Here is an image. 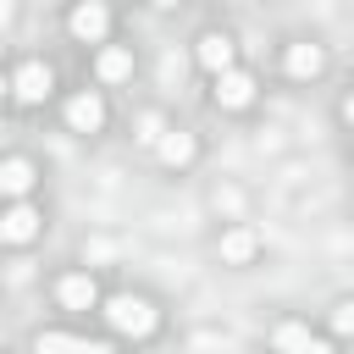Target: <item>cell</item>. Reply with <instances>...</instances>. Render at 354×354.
<instances>
[{"instance_id": "cell-5", "label": "cell", "mask_w": 354, "mask_h": 354, "mask_svg": "<svg viewBox=\"0 0 354 354\" xmlns=\"http://www.w3.org/2000/svg\"><path fill=\"white\" fill-rule=\"evenodd\" d=\"M33 232H39V216H33L28 205H11V210L0 216V238H6V243H28Z\"/></svg>"}, {"instance_id": "cell-3", "label": "cell", "mask_w": 354, "mask_h": 354, "mask_svg": "<svg viewBox=\"0 0 354 354\" xmlns=\"http://www.w3.org/2000/svg\"><path fill=\"white\" fill-rule=\"evenodd\" d=\"M254 100V77L249 72H216V105H227V111H238V105H249Z\"/></svg>"}, {"instance_id": "cell-9", "label": "cell", "mask_w": 354, "mask_h": 354, "mask_svg": "<svg viewBox=\"0 0 354 354\" xmlns=\"http://www.w3.org/2000/svg\"><path fill=\"white\" fill-rule=\"evenodd\" d=\"M0 188H6L11 199H22V194L33 188V166H28V160H6V166H0Z\"/></svg>"}, {"instance_id": "cell-15", "label": "cell", "mask_w": 354, "mask_h": 354, "mask_svg": "<svg viewBox=\"0 0 354 354\" xmlns=\"http://www.w3.org/2000/svg\"><path fill=\"white\" fill-rule=\"evenodd\" d=\"M221 254H227V260H249V254H254V232H227V238H221Z\"/></svg>"}, {"instance_id": "cell-19", "label": "cell", "mask_w": 354, "mask_h": 354, "mask_svg": "<svg viewBox=\"0 0 354 354\" xmlns=\"http://www.w3.org/2000/svg\"><path fill=\"white\" fill-rule=\"evenodd\" d=\"M155 6H177V0H155Z\"/></svg>"}, {"instance_id": "cell-6", "label": "cell", "mask_w": 354, "mask_h": 354, "mask_svg": "<svg viewBox=\"0 0 354 354\" xmlns=\"http://www.w3.org/2000/svg\"><path fill=\"white\" fill-rule=\"evenodd\" d=\"M55 293H61V304H66V310H94V299H100L94 277H83V271H77V277H61V288H55Z\"/></svg>"}, {"instance_id": "cell-7", "label": "cell", "mask_w": 354, "mask_h": 354, "mask_svg": "<svg viewBox=\"0 0 354 354\" xmlns=\"http://www.w3.org/2000/svg\"><path fill=\"white\" fill-rule=\"evenodd\" d=\"M72 33H77V39H105V6H100V0H83V6L72 11Z\"/></svg>"}, {"instance_id": "cell-18", "label": "cell", "mask_w": 354, "mask_h": 354, "mask_svg": "<svg viewBox=\"0 0 354 354\" xmlns=\"http://www.w3.org/2000/svg\"><path fill=\"white\" fill-rule=\"evenodd\" d=\"M343 116H348V122H354V94H348V105H343Z\"/></svg>"}, {"instance_id": "cell-2", "label": "cell", "mask_w": 354, "mask_h": 354, "mask_svg": "<svg viewBox=\"0 0 354 354\" xmlns=\"http://www.w3.org/2000/svg\"><path fill=\"white\" fill-rule=\"evenodd\" d=\"M11 94H17L22 105H39V100L50 94V66H44V61H28V66H17V77H11Z\"/></svg>"}, {"instance_id": "cell-12", "label": "cell", "mask_w": 354, "mask_h": 354, "mask_svg": "<svg viewBox=\"0 0 354 354\" xmlns=\"http://www.w3.org/2000/svg\"><path fill=\"white\" fill-rule=\"evenodd\" d=\"M160 155L171 166H183V160H194V138L188 133H160Z\"/></svg>"}, {"instance_id": "cell-13", "label": "cell", "mask_w": 354, "mask_h": 354, "mask_svg": "<svg viewBox=\"0 0 354 354\" xmlns=\"http://www.w3.org/2000/svg\"><path fill=\"white\" fill-rule=\"evenodd\" d=\"M277 343H282V348H310V354L321 348V337L304 332V326H277Z\"/></svg>"}, {"instance_id": "cell-14", "label": "cell", "mask_w": 354, "mask_h": 354, "mask_svg": "<svg viewBox=\"0 0 354 354\" xmlns=\"http://www.w3.org/2000/svg\"><path fill=\"white\" fill-rule=\"evenodd\" d=\"M44 348H77V354H100V343H83V337H66V332H44L39 337V354Z\"/></svg>"}, {"instance_id": "cell-11", "label": "cell", "mask_w": 354, "mask_h": 354, "mask_svg": "<svg viewBox=\"0 0 354 354\" xmlns=\"http://www.w3.org/2000/svg\"><path fill=\"white\" fill-rule=\"evenodd\" d=\"M100 77H105V83H127V77H133V55H127V50H105V55H100Z\"/></svg>"}, {"instance_id": "cell-16", "label": "cell", "mask_w": 354, "mask_h": 354, "mask_svg": "<svg viewBox=\"0 0 354 354\" xmlns=\"http://www.w3.org/2000/svg\"><path fill=\"white\" fill-rule=\"evenodd\" d=\"M160 133H166V127H160V116H144V138H149V144H160Z\"/></svg>"}, {"instance_id": "cell-8", "label": "cell", "mask_w": 354, "mask_h": 354, "mask_svg": "<svg viewBox=\"0 0 354 354\" xmlns=\"http://www.w3.org/2000/svg\"><path fill=\"white\" fill-rule=\"evenodd\" d=\"M199 66H210V72H227V66H232V39H221V33H205V39H199Z\"/></svg>"}, {"instance_id": "cell-1", "label": "cell", "mask_w": 354, "mask_h": 354, "mask_svg": "<svg viewBox=\"0 0 354 354\" xmlns=\"http://www.w3.org/2000/svg\"><path fill=\"white\" fill-rule=\"evenodd\" d=\"M105 315H111V326L127 332V337H149V332H155V310H149L144 299H133V293H127V299H111Z\"/></svg>"}, {"instance_id": "cell-4", "label": "cell", "mask_w": 354, "mask_h": 354, "mask_svg": "<svg viewBox=\"0 0 354 354\" xmlns=\"http://www.w3.org/2000/svg\"><path fill=\"white\" fill-rule=\"evenodd\" d=\"M66 122H72L77 133H100V122H105V105H100L94 94H72V100H66Z\"/></svg>"}, {"instance_id": "cell-10", "label": "cell", "mask_w": 354, "mask_h": 354, "mask_svg": "<svg viewBox=\"0 0 354 354\" xmlns=\"http://www.w3.org/2000/svg\"><path fill=\"white\" fill-rule=\"evenodd\" d=\"M288 72H293V77H315V72H321V50H315V44H293V50H288Z\"/></svg>"}, {"instance_id": "cell-17", "label": "cell", "mask_w": 354, "mask_h": 354, "mask_svg": "<svg viewBox=\"0 0 354 354\" xmlns=\"http://www.w3.org/2000/svg\"><path fill=\"white\" fill-rule=\"evenodd\" d=\"M337 332H354V304H343V310H337Z\"/></svg>"}]
</instances>
